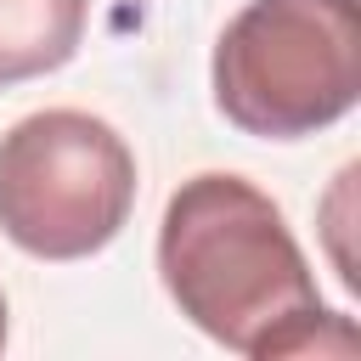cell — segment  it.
I'll list each match as a JSON object with an SVG mask.
<instances>
[{"label": "cell", "instance_id": "obj_4", "mask_svg": "<svg viewBox=\"0 0 361 361\" xmlns=\"http://www.w3.org/2000/svg\"><path fill=\"white\" fill-rule=\"evenodd\" d=\"M90 0H0V90L73 62Z\"/></svg>", "mask_w": 361, "mask_h": 361}, {"label": "cell", "instance_id": "obj_5", "mask_svg": "<svg viewBox=\"0 0 361 361\" xmlns=\"http://www.w3.org/2000/svg\"><path fill=\"white\" fill-rule=\"evenodd\" d=\"M0 344H6V293H0Z\"/></svg>", "mask_w": 361, "mask_h": 361}, {"label": "cell", "instance_id": "obj_2", "mask_svg": "<svg viewBox=\"0 0 361 361\" xmlns=\"http://www.w3.org/2000/svg\"><path fill=\"white\" fill-rule=\"evenodd\" d=\"M214 107L259 141L338 124L361 96V0H248L209 62Z\"/></svg>", "mask_w": 361, "mask_h": 361}, {"label": "cell", "instance_id": "obj_1", "mask_svg": "<svg viewBox=\"0 0 361 361\" xmlns=\"http://www.w3.org/2000/svg\"><path fill=\"white\" fill-rule=\"evenodd\" d=\"M158 276L180 316L237 355L355 350V327L322 305L282 209L243 175L203 169L175 186L158 226Z\"/></svg>", "mask_w": 361, "mask_h": 361}, {"label": "cell", "instance_id": "obj_3", "mask_svg": "<svg viewBox=\"0 0 361 361\" xmlns=\"http://www.w3.org/2000/svg\"><path fill=\"white\" fill-rule=\"evenodd\" d=\"M135 209V152L79 107H45L0 135V231L34 259L102 254Z\"/></svg>", "mask_w": 361, "mask_h": 361}]
</instances>
